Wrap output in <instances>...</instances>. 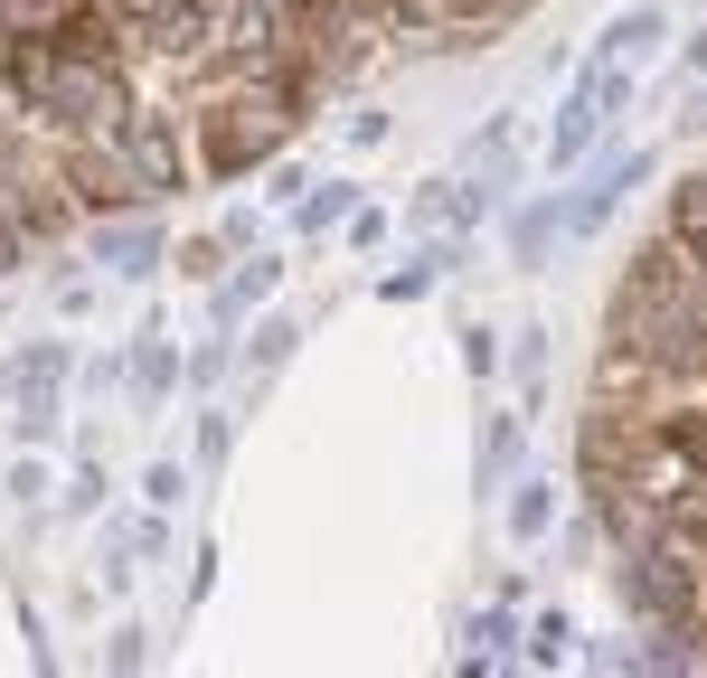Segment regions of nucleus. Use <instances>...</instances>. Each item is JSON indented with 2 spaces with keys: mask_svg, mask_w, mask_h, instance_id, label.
I'll return each instance as SVG.
<instances>
[{
  "mask_svg": "<svg viewBox=\"0 0 707 678\" xmlns=\"http://www.w3.org/2000/svg\"><path fill=\"white\" fill-rule=\"evenodd\" d=\"M585 133H594V94H585V104H566L557 141H547V161H575V151H585Z\"/></svg>",
  "mask_w": 707,
  "mask_h": 678,
  "instance_id": "obj_1",
  "label": "nucleus"
},
{
  "mask_svg": "<svg viewBox=\"0 0 707 678\" xmlns=\"http://www.w3.org/2000/svg\"><path fill=\"white\" fill-rule=\"evenodd\" d=\"M547 227H557V208H528V217H518V264H538V245H547Z\"/></svg>",
  "mask_w": 707,
  "mask_h": 678,
  "instance_id": "obj_2",
  "label": "nucleus"
},
{
  "mask_svg": "<svg viewBox=\"0 0 707 678\" xmlns=\"http://www.w3.org/2000/svg\"><path fill=\"white\" fill-rule=\"evenodd\" d=\"M510 528H518V538H538V528H547V491H528V499H518V509H510Z\"/></svg>",
  "mask_w": 707,
  "mask_h": 678,
  "instance_id": "obj_3",
  "label": "nucleus"
}]
</instances>
